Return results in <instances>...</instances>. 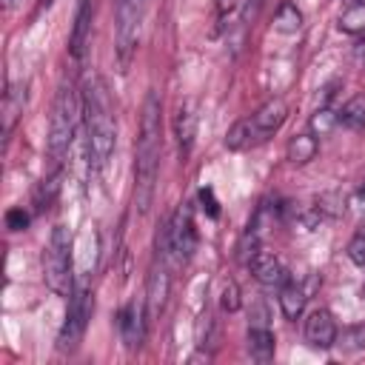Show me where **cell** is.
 <instances>
[{"instance_id":"16","label":"cell","mask_w":365,"mask_h":365,"mask_svg":"<svg viewBox=\"0 0 365 365\" xmlns=\"http://www.w3.org/2000/svg\"><path fill=\"white\" fill-rule=\"evenodd\" d=\"M305 302H308V294L299 282H285L279 288V311L288 317V319H297L302 311H305Z\"/></svg>"},{"instance_id":"17","label":"cell","mask_w":365,"mask_h":365,"mask_svg":"<svg viewBox=\"0 0 365 365\" xmlns=\"http://www.w3.org/2000/svg\"><path fill=\"white\" fill-rule=\"evenodd\" d=\"M274 334L268 331V325H251L248 328V351L254 359L259 362H268L274 356Z\"/></svg>"},{"instance_id":"14","label":"cell","mask_w":365,"mask_h":365,"mask_svg":"<svg viewBox=\"0 0 365 365\" xmlns=\"http://www.w3.org/2000/svg\"><path fill=\"white\" fill-rule=\"evenodd\" d=\"M174 134H177L180 157L185 163L188 154H191V145H194V134H197V117L191 114V108H180L177 111V117H174Z\"/></svg>"},{"instance_id":"31","label":"cell","mask_w":365,"mask_h":365,"mask_svg":"<svg viewBox=\"0 0 365 365\" xmlns=\"http://www.w3.org/2000/svg\"><path fill=\"white\" fill-rule=\"evenodd\" d=\"M362 297H365V285H362Z\"/></svg>"},{"instance_id":"20","label":"cell","mask_w":365,"mask_h":365,"mask_svg":"<svg viewBox=\"0 0 365 365\" xmlns=\"http://www.w3.org/2000/svg\"><path fill=\"white\" fill-rule=\"evenodd\" d=\"M299 26H302V11L294 3H282L274 14V29L291 34V31H299Z\"/></svg>"},{"instance_id":"26","label":"cell","mask_w":365,"mask_h":365,"mask_svg":"<svg viewBox=\"0 0 365 365\" xmlns=\"http://www.w3.org/2000/svg\"><path fill=\"white\" fill-rule=\"evenodd\" d=\"M6 225H9L11 231H23V228L29 225V214H26L23 208H11V211L6 214Z\"/></svg>"},{"instance_id":"24","label":"cell","mask_w":365,"mask_h":365,"mask_svg":"<svg viewBox=\"0 0 365 365\" xmlns=\"http://www.w3.org/2000/svg\"><path fill=\"white\" fill-rule=\"evenodd\" d=\"M220 305H222V311H228V314L240 311L242 299H240V288H237V282H234V279H228V282L222 285V294H220Z\"/></svg>"},{"instance_id":"23","label":"cell","mask_w":365,"mask_h":365,"mask_svg":"<svg viewBox=\"0 0 365 365\" xmlns=\"http://www.w3.org/2000/svg\"><path fill=\"white\" fill-rule=\"evenodd\" d=\"M336 339L342 348H351V351L365 348V325H348L342 334H336Z\"/></svg>"},{"instance_id":"21","label":"cell","mask_w":365,"mask_h":365,"mask_svg":"<svg viewBox=\"0 0 365 365\" xmlns=\"http://www.w3.org/2000/svg\"><path fill=\"white\" fill-rule=\"evenodd\" d=\"M339 31L345 34H362L365 31V3H354L351 9H345L339 14Z\"/></svg>"},{"instance_id":"12","label":"cell","mask_w":365,"mask_h":365,"mask_svg":"<svg viewBox=\"0 0 365 365\" xmlns=\"http://www.w3.org/2000/svg\"><path fill=\"white\" fill-rule=\"evenodd\" d=\"M88 40H91V0H77V14L71 26V40H68V51L74 60L86 54Z\"/></svg>"},{"instance_id":"13","label":"cell","mask_w":365,"mask_h":365,"mask_svg":"<svg viewBox=\"0 0 365 365\" xmlns=\"http://www.w3.org/2000/svg\"><path fill=\"white\" fill-rule=\"evenodd\" d=\"M23 108H26V86L23 83H14V86H9L6 97H3V134L6 137L11 134V128L20 120Z\"/></svg>"},{"instance_id":"11","label":"cell","mask_w":365,"mask_h":365,"mask_svg":"<svg viewBox=\"0 0 365 365\" xmlns=\"http://www.w3.org/2000/svg\"><path fill=\"white\" fill-rule=\"evenodd\" d=\"M145 325H148V317L145 311H140L134 302H128L120 314H117V328H120V336L125 342V348H140L143 345V336H145Z\"/></svg>"},{"instance_id":"8","label":"cell","mask_w":365,"mask_h":365,"mask_svg":"<svg viewBox=\"0 0 365 365\" xmlns=\"http://www.w3.org/2000/svg\"><path fill=\"white\" fill-rule=\"evenodd\" d=\"M285 120H288V106H285V100H282V97H271V100H265V103L248 117V125H251L254 140L262 143V140H268L274 131H279Z\"/></svg>"},{"instance_id":"9","label":"cell","mask_w":365,"mask_h":365,"mask_svg":"<svg viewBox=\"0 0 365 365\" xmlns=\"http://www.w3.org/2000/svg\"><path fill=\"white\" fill-rule=\"evenodd\" d=\"M336 334H339V328H336L334 314L328 308H314L308 314V319H305V342L311 348L325 351V348L336 345Z\"/></svg>"},{"instance_id":"25","label":"cell","mask_w":365,"mask_h":365,"mask_svg":"<svg viewBox=\"0 0 365 365\" xmlns=\"http://www.w3.org/2000/svg\"><path fill=\"white\" fill-rule=\"evenodd\" d=\"M345 254H348V259H351L354 265L365 268V231H356V234L351 237V242H348Z\"/></svg>"},{"instance_id":"3","label":"cell","mask_w":365,"mask_h":365,"mask_svg":"<svg viewBox=\"0 0 365 365\" xmlns=\"http://www.w3.org/2000/svg\"><path fill=\"white\" fill-rule=\"evenodd\" d=\"M43 279L57 297H71L74 274H71V234L66 225H54L48 245L43 251Z\"/></svg>"},{"instance_id":"18","label":"cell","mask_w":365,"mask_h":365,"mask_svg":"<svg viewBox=\"0 0 365 365\" xmlns=\"http://www.w3.org/2000/svg\"><path fill=\"white\" fill-rule=\"evenodd\" d=\"M336 120L345 128H365V94H354L351 100H345L336 111Z\"/></svg>"},{"instance_id":"19","label":"cell","mask_w":365,"mask_h":365,"mask_svg":"<svg viewBox=\"0 0 365 365\" xmlns=\"http://www.w3.org/2000/svg\"><path fill=\"white\" fill-rule=\"evenodd\" d=\"M248 145H257V140H254L251 125H248V117H245V120H237V123L228 128V134H225V148L242 151V148H248Z\"/></svg>"},{"instance_id":"7","label":"cell","mask_w":365,"mask_h":365,"mask_svg":"<svg viewBox=\"0 0 365 365\" xmlns=\"http://www.w3.org/2000/svg\"><path fill=\"white\" fill-rule=\"evenodd\" d=\"M168 291H171L168 259L160 251L154 265H151V271H148V282H145V317H148V325L163 314V308L168 302Z\"/></svg>"},{"instance_id":"4","label":"cell","mask_w":365,"mask_h":365,"mask_svg":"<svg viewBox=\"0 0 365 365\" xmlns=\"http://www.w3.org/2000/svg\"><path fill=\"white\" fill-rule=\"evenodd\" d=\"M77 94L71 86H60L54 108H51V120H48V157L54 165H60L71 148L74 140V128H77Z\"/></svg>"},{"instance_id":"22","label":"cell","mask_w":365,"mask_h":365,"mask_svg":"<svg viewBox=\"0 0 365 365\" xmlns=\"http://www.w3.org/2000/svg\"><path fill=\"white\" fill-rule=\"evenodd\" d=\"M336 125H339V120H336V111H331V108H317L311 117V134L314 137H328Z\"/></svg>"},{"instance_id":"5","label":"cell","mask_w":365,"mask_h":365,"mask_svg":"<svg viewBox=\"0 0 365 365\" xmlns=\"http://www.w3.org/2000/svg\"><path fill=\"white\" fill-rule=\"evenodd\" d=\"M197 248V228H194V217H191V208L188 205H180L171 220L165 222L163 228V237H160V251L168 262L174 265H182L191 259Z\"/></svg>"},{"instance_id":"15","label":"cell","mask_w":365,"mask_h":365,"mask_svg":"<svg viewBox=\"0 0 365 365\" xmlns=\"http://www.w3.org/2000/svg\"><path fill=\"white\" fill-rule=\"evenodd\" d=\"M317 151H319V143H317L314 134H297V137H291L288 145H285V157H288L291 165H305V163H311V160L317 157Z\"/></svg>"},{"instance_id":"1","label":"cell","mask_w":365,"mask_h":365,"mask_svg":"<svg viewBox=\"0 0 365 365\" xmlns=\"http://www.w3.org/2000/svg\"><path fill=\"white\" fill-rule=\"evenodd\" d=\"M160 151H163V131H160V97L154 91L145 94L137 154H134V205L140 214L148 211L157 188L160 174Z\"/></svg>"},{"instance_id":"27","label":"cell","mask_w":365,"mask_h":365,"mask_svg":"<svg viewBox=\"0 0 365 365\" xmlns=\"http://www.w3.org/2000/svg\"><path fill=\"white\" fill-rule=\"evenodd\" d=\"M200 202H202V208H208V214H211V217H217V214H220V208H217V200H214L211 188H202V191H200Z\"/></svg>"},{"instance_id":"28","label":"cell","mask_w":365,"mask_h":365,"mask_svg":"<svg viewBox=\"0 0 365 365\" xmlns=\"http://www.w3.org/2000/svg\"><path fill=\"white\" fill-rule=\"evenodd\" d=\"M3 3H6V9H14V6H20L23 0H3Z\"/></svg>"},{"instance_id":"10","label":"cell","mask_w":365,"mask_h":365,"mask_svg":"<svg viewBox=\"0 0 365 365\" xmlns=\"http://www.w3.org/2000/svg\"><path fill=\"white\" fill-rule=\"evenodd\" d=\"M248 268H251L254 279H257L259 285H265V288H282V285L291 279V277H288V268L282 265V259L274 257L271 251H262V248L251 257Z\"/></svg>"},{"instance_id":"2","label":"cell","mask_w":365,"mask_h":365,"mask_svg":"<svg viewBox=\"0 0 365 365\" xmlns=\"http://www.w3.org/2000/svg\"><path fill=\"white\" fill-rule=\"evenodd\" d=\"M83 123H86V151L88 163L94 168H106L114 143H117V128H114V108L111 97L106 91V83L100 77L86 80L83 86Z\"/></svg>"},{"instance_id":"30","label":"cell","mask_w":365,"mask_h":365,"mask_svg":"<svg viewBox=\"0 0 365 365\" xmlns=\"http://www.w3.org/2000/svg\"><path fill=\"white\" fill-rule=\"evenodd\" d=\"M40 3H46V6H48V3H54V0H40Z\"/></svg>"},{"instance_id":"6","label":"cell","mask_w":365,"mask_h":365,"mask_svg":"<svg viewBox=\"0 0 365 365\" xmlns=\"http://www.w3.org/2000/svg\"><path fill=\"white\" fill-rule=\"evenodd\" d=\"M88 319H91V297H88V291L74 288L68 311H66V322L57 334V348L60 351H74L80 345L86 328H88Z\"/></svg>"},{"instance_id":"29","label":"cell","mask_w":365,"mask_h":365,"mask_svg":"<svg viewBox=\"0 0 365 365\" xmlns=\"http://www.w3.org/2000/svg\"><path fill=\"white\" fill-rule=\"evenodd\" d=\"M359 200H362V202H365V185H362V188H359Z\"/></svg>"}]
</instances>
